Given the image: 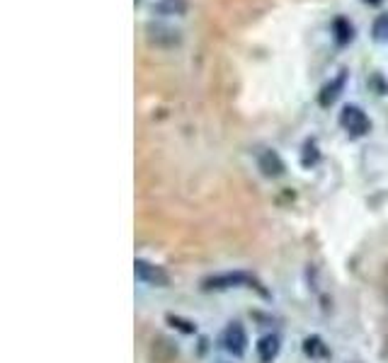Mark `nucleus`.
Here are the masks:
<instances>
[{
	"label": "nucleus",
	"mask_w": 388,
	"mask_h": 363,
	"mask_svg": "<svg viewBox=\"0 0 388 363\" xmlns=\"http://www.w3.org/2000/svg\"><path fill=\"white\" fill-rule=\"evenodd\" d=\"M340 126L347 131L350 136L359 138V136H366L371 129V121L369 116L364 114V109L357 105H347L345 109L340 111Z\"/></svg>",
	"instance_id": "1"
},
{
	"label": "nucleus",
	"mask_w": 388,
	"mask_h": 363,
	"mask_svg": "<svg viewBox=\"0 0 388 363\" xmlns=\"http://www.w3.org/2000/svg\"><path fill=\"white\" fill-rule=\"evenodd\" d=\"M134 276L141 284L156 286V288H165V286L170 284V276H167L165 269L158 267V264H153V262H146V259H136L134 262Z\"/></svg>",
	"instance_id": "2"
},
{
	"label": "nucleus",
	"mask_w": 388,
	"mask_h": 363,
	"mask_svg": "<svg viewBox=\"0 0 388 363\" xmlns=\"http://www.w3.org/2000/svg\"><path fill=\"white\" fill-rule=\"evenodd\" d=\"M221 346L231 356H243L248 351V334H245L241 322H231L226 330L221 332Z\"/></svg>",
	"instance_id": "3"
},
{
	"label": "nucleus",
	"mask_w": 388,
	"mask_h": 363,
	"mask_svg": "<svg viewBox=\"0 0 388 363\" xmlns=\"http://www.w3.org/2000/svg\"><path fill=\"white\" fill-rule=\"evenodd\" d=\"M253 284V279H250L248 274H221V276H214V279H207L204 281V286L207 288H233V286H248Z\"/></svg>",
	"instance_id": "4"
},
{
	"label": "nucleus",
	"mask_w": 388,
	"mask_h": 363,
	"mask_svg": "<svg viewBox=\"0 0 388 363\" xmlns=\"http://www.w3.org/2000/svg\"><path fill=\"white\" fill-rule=\"evenodd\" d=\"M282 351V341H279L277 334H264L262 339L258 341V356L262 363H272Z\"/></svg>",
	"instance_id": "5"
},
{
	"label": "nucleus",
	"mask_w": 388,
	"mask_h": 363,
	"mask_svg": "<svg viewBox=\"0 0 388 363\" xmlns=\"http://www.w3.org/2000/svg\"><path fill=\"white\" fill-rule=\"evenodd\" d=\"M258 165H260V170H262L264 177H279V175H284V170H287V167H284V160L274 150H264L262 155H260Z\"/></svg>",
	"instance_id": "6"
},
{
	"label": "nucleus",
	"mask_w": 388,
	"mask_h": 363,
	"mask_svg": "<svg viewBox=\"0 0 388 363\" xmlns=\"http://www.w3.org/2000/svg\"><path fill=\"white\" fill-rule=\"evenodd\" d=\"M304 354L311 356V359H325V356L330 354L328 351V344H325L320 337H306L304 339Z\"/></svg>",
	"instance_id": "7"
},
{
	"label": "nucleus",
	"mask_w": 388,
	"mask_h": 363,
	"mask_svg": "<svg viewBox=\"0 0 388 363\" xmlns=\"http://www.w3.org/2000/svg\"><path fill=\"white\" fill-rule=\"evenodd\" d=\"M345 78H347V75H345V73H340L338 78L333 80V83H330V85H325L323 92H320V105H323V107H330L335 100H338L340 90L345 88Z\"/></svg>",
	"instance_id": "8"
},
{
	"label": "nucleus",
	"mask_w": 388,
	"mask_h": 363,
	"mask_svg": "<svg viewBox=\"0 0 388 363\" xmlns=\"http://www.w3.org/2000/svg\"><path fill=\"white\" fill-rule=\"evenodd\" d=\"M333 29H335V42H338L340 46H345V44H350L352 42V32H355V29H352V24L347 22L345 17H338L333 22Z\"/></svg>",
	"instance_id": "9"
},
{
	"label": "nucleus",
	"mask_w": 388,
	"mask_h": 363,
	"mask_svg": "<svg viewBox=\"0 0 388 363\" xmlns=\"http://www.w3.org/2000/svg\"><path fill=\"white\" fill-rule=\"evenodd\" d=\"M371 37H374V42H379V44H388V13L379 15V17L374 20Z\"/></svg>",
	"instance_id": "10"
},
{
	"label": "nucleus",
	"mask_w": 388,
	"mask_h": 363,
	"mask_svg": "<svg viewBox=\"0 0 388 363\" xmlns=\"http://www.w3.org/2000/svg\"><path fill=\"white\" fill-rule=\"evenodd\" d=\"M185 10H187L185 0H163V3L158 5V13H163V15H182Z\"/></svg>",
	"instance_id": "11"
},
{
	"label": "nucleus",
	"mask_w": 388,
	"mask_h": 363,
	"mask_svg": "<svg viewBox=\"0 0 388 363\" xmlns=\"http://www.w3.org/2000/svg\"><path fill=\"white\" fill-rule=\"evenodd\" d=\"M364 3H369V5H379L381 0H364Z\"/></svg>",
	"instance_id": "12"
}]
</instances>
